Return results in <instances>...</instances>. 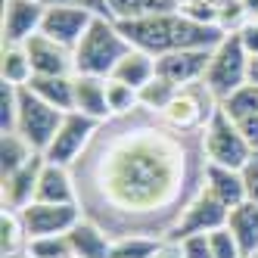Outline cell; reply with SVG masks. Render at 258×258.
<instances>
[{
  "label": "cell",
  "instance_id": "23",
  "mask_svg": "<svg viewBox=\"0 0 258 258\" xmlns=\"http://www.w3.org/2000/svg\"><path fill=\"white\" fill-rule=\"evenodd\" d=\"M227 227L233 230V236L239 239V246H243V252H255L258 249V206L255 202H239L236 209H230L227 215Z\"/></svg>",
  "mask_w": 258,
  "mask_h": 258
},
{
  "label": "cell",
  "instance_id": "10",
  "mask_svg": "<svg viewBox=\"0 0 258 258\" xmlns=\"http://www.w3.org/2000/svg\"><path fill=\"white\" fill-rule=\"evenodd\" d=\"M227 215H230V209L221 206V202L202 187V193L183 209V215L174 224V230L168 233V239H171V243H180V239H187L193 233H212V230L227 224Z\"/></svg>",
  "mask_w": 258,
  "mask_h": 258
},
{
  "label": "cell",
  "instance_id": "11",
  "mask_svg": "<svg viewBox=\"0 0 258 258\" xmlns=\"http://www.w3.org/2000/svg\"><path fill=\"white\" fill-rule=\"evenodd\" d=\"M19 215H22V224L28 230V239L69 233L84 218L78 206H47V202H31Z\"/></svg>",
  "mask_w": 258,
  "mask_h": 258
},
{
  "label": "cell",
  "instance_id": "17",
  "mask_svg": "<svg viewBox=\"0 0 258 258\" xmlns=\"http://www.w3.org/2000/svg\"><path fill=\"white\" fill-rule=\"evenodd\" d=\"M69 243L75 258H112V236L87 218H81L69 230Z\"/></svg>",
  "mask_w": 258,
  "mask_h": 258
},
{
  "label": "cell",
  "instance_id": "4",
  "mask_svg": "<svg viewBox=\"0 0 258 258\" xmlns=\"http://www.w3.org/2000/svg\"><path fill=\"white\" fill-rule=\"evenodd\" d=\"M246 81H249V53L239 44L236 31H230V34H224V41L212 50V62L206 69L202 84L212 90V97L218 103H224L233 90L243 87Z\"/></svg>",
  "mask_w": 258,
  "mask_h": 258
},
{
  "label": "cell",
  "instance_id": "30",
  "mask_svg": "<svg viewBox=\"0 0 258 258\" xmlns=\"http://www.w3.org/2000/svg\"><path fill=\"white\" fill-rule=\"evenodd\" d=\"M28 258H72V243H69V233L59 236H38V239H28Z\"/></svg>",
  "mask_w": 258,
  "mask_h": 258
},
{
  "label": "cell",
  "instance_id": "6",
  "mask_svg": "<svg viewBox=\"0 0 258 258\" xmlns=\"http://www.w3.org/2000/svg\"><path fill=\"white\" fill-rule=\"evenodd\" d=\"M221 103L212 97V90L196 81V84H183L174 90V97L168 100V106L162 109V118L177 131H206L209 118L215 115V109Z\"/></svg>",
  "mask_w": 258,
  "mask_h": 258
},
{
  "label": "cell",
  "instance_id": "7",
  "mask_svg": "<svg viewBox=\"0 0 258 258\" xmlns=\"http://www.w3.org/2000/svg\"><path fill=\"white\" fill-rule=\"evenodd\" d=\"M62 118H66V112L53 109L41 97H34L28 87H19V115H16V131H19L41 156L50 146V140L56 137Z\"/></svg>",
  "mask_w": 258,
  "mask_h": 258
},
{
  "label": "cell",
  "instance_id": "16",
  "mask_svg": "<svg viewBox=\"0 0 258 258\" xmlns=\"http://www.w3.org/2000/svg\"><path fill=\"white\" fill-rule=\"evenodd\" d=\"M44 168V156H34L25 168L13 171L4 177V209H16L22 212L25 206L34 202V190H38V177Z\"/></svg>",
  "mask_w": 258,
  "mask_h": 258
},
{
  "label": "cell",
  "instance_id": "25",
  "mask_svg": "<svg viewBox=\"0 0 258 258\" xmlns=\"http://www.w3.org/2000/svg\"><path fill=\"white\" fill-rule=\"evenodd\" d=\"M0 78L13 87H25L34 78V69L28 62V53L22 44H4V56H0Z\"/></svg>",
  "mask_w": 258,
  "mask_h": 258
},
{
  "label": "cell",
  "instance_id": "28",
  "mask_svg": "<svg viewBox=\"0 0 258 258\" xmlns=\"http://www.w3.org/2000/svg\"><path fill=\"white\" fill-rule=\"evenodd\" d=\"M221 109L233 118V121H243L249 115H258V84H243V87H236L233 94L221 103Z\"/></svg>",
  "mask_w": 258,
  "mask_h": 258
},
{
  "label": "cell",
  "instance_id": "29",
  "mask_svg": "<svg viewBox=\"0 0 258 258\" xmlns=\"http://www.w3.org/2000/svg\"><path fill=\"white\" fill-rule=\"evenodd\" d=\"M106 103H109V118L112 115H127L140 106V94L131 84H121L115 78H106Z\"/></svg>",
  "mask_w": 258,
  "mask_h": 258
},
{
  "label": "cell",
  "instance_id": "40",
  "mask_svg": "<svg viewBox=\"0 0 258 258\" xmlns=\"http://www.w3.org/2000/svg\"><path fill=\"white\" fill-rule=\"evenodd\" d=\"M239 4L246 7V13H249V19H258V0H239Z\"/></svg>",
  "mask_w": 258,
  "mask_h": 258
},
{
  "label": "cell",
  "instance_id": "8",
  "mask_svg": "<svg viewBox=\"0 0 258 258\" xmlns=\"http://www.w3.org/2000/svg\"><path fill=\"white\" fill-rule=\"evenodd\" d=\"M97 127H100L97 118H90L84 112H66L56 137H53L50 146L44 150V159L53 162V165H66V168H72V165L81 159V153L87 150V143L94 140Z\"/></svg>",
  "mask_w": 258,
  "mask_h": 258
},
{
  "label": "cell",
  "instance_id": "37",
  "mask_svg": "<svg viewBox=\"0 0 258 258\" xmlns=\"http://www.w3.org/2000/svg\"><path fill=\"white\" fill-rule=\"evenodd\" d=\"M236 127H239V134H243V140L249 143V150L258 156V115H249L243 121H236Z\"/></svg>",
  "mask_w": 258,
  "mask_h": 258
},
{
  "label": "cell",
  "instance_id": "20",
  "mask_svg": "<svg viewBox=\"0 0 258 258\" xmlns=\"http://www.w3.org/2000/svg\"><path fill=\"white\" fill-rule=\"evenodd\" d=\"M75 112H84L97 121L109 118V103H106V78H90L75 75Z\"/></svg>",
  "mask_w": 258,
  "mask_h": 258
},
{
  "label": "cell",
  "instance_id": "5",
  "mask_svg": "<svg viewBox=\"0 0 258 258\" xmlns=\"http://www.w3.org/2000/svg\"><path fill=\"white\" fill-rule=\"evenodd\" d=\"M202 140H206V156L212 165H224V168H233V171H243L246 165L252 162V150L249 143L239 134L236 121L224 112V109H215V115L209 118L206 131H202Z\"/></svg>",
  "mask_w": 258,
  "mask_h": 258
},
{
  "label": "cell",
  "instance_id": "9",
  "mask_svg": "<svg viewBox=\"0 0 258 258\" xmlns=\"http://www.w3.org/2000/svg\"><path fill=\"white\" fill-rule=\"evenodd\" d=\"M97 16L100 13L87 10V7H75V4H47L41 31L47 34V38L59 41L62 47L75 50V44L84 38V31L90 28V22H94Z\"/></svg>",
  "mask_w": 258,
  "mask_h": 258
},
{
  "label": "cell",
  "instance_id": "18",
  "mask_svg": "<svg viewBox=\"0 0 258 258\" xmlns=\"http://www.w3.org/2000/svg\"><path fill=\"white\" fill-rule=\"evenodd\" d=\"M25 87L59 112H75V75H34Z\"/></svg>",
  "mask_w": 258,
  "mask_h": 258
},
{
  "label": "cell",
  "instance_id": "31",
  "mask_svg": "<svg viewBox=\"0 0 258 258\" xmlns=\"http://www.w3.org/2000/svg\"><path fill=\"white\" fill-rule=\"evenodd\" d=\"M174 84L171 81H165V78H153L150 84H143L140 90H137V94H140V106L143 109H153V112H162V109L165 106H168V100L174 97Z\"/></svg>",
  "mask_w": 258,
  "mask_h": 258
},
{
  "label": "cell",
  "instance_id": "13",
  "mask_svg": "<svg viewBox=\"0 0 258 258\" xmlns=\"http://www.w3.org/2000/svg\"><path fill=\"white\" fill-rule=\"evenodd\" d=\"M28 53V62L34 69V75H75V62H72V50L62 47L59 41L47 38L44 31L31 34L22 44Z\"/></svg>",
  "mask_w": 258,
  "mask_h": 258
},
{
  "label": "cell",
  "instance_id": "46",
  "mask_svg": "<svg viewBox=\"0 0 258 258\" xmlns=\"http://www.w3.org/2000/svg\"><path fill=\"white\" fill-rule=\"evenodd\" d=\"M72 258H75V255H72Z\"/></svg>",
  "mask_w": 258,
  "mask_h": 258
},
{
  "label": "cell",
  "instance_id": "2",
  "mask_svg": "<svg viewBox=\"0 0 258 258\" xmlns=\"http://www.w3.org/2000/svg\"><path fill=\"white\" fill-rule=\"evenodd\" d=\"M118 28L134 50H143L156 59L174 50H215L227 34L218 25H199L187 19L180 10L165 16H150V19H127L118 22Z\"/></svg>",
  "mask_w": 258,
  "mask_h": 258
},
{
  "label": "cell",
  "instance_id": "38",
  "mask_svg": "<svg viewBox=\"0 0 258 258\" xmlns=\"http://www.w3.org/2000/svg\"><path fill=\"white\" fill-rule=\"evenodd\" d=\"M50 4H75V7L94 10V13H100V16H109V13H106V0H50Z\"/></svg>",
  "mask_w": 258,
  "mask_h": 258
},
{
  "label": "cell",
  "instance_id": "36",
  "mask_svg": "<svg viewBox=\"0 0 258 258\" xmlns=\"http://www.w3.org/2000/svg\"><path fill=\"white\" fill-rule=\"evenodd\" d=\"M243 183H246V199L258 206V156H252V162L243 168Z\"/></svg>",
  "mask_w": 258,
  "mask_h": 258
},
{
  "label": "cell",
  "instance_id": "39",
  "mask_svg": "<svg viewBox=\"0 0 258 258\" xmlns=\"http://www.w3.org/2000/svg\"><path fill=\"white\" fill-rule=\"evenodd\" d=\"M153 258H183V249H180V243H171V239H165Z\"/></svg>",
  "mask_w": 258,
  "mask_h": 258
},
{
  "label": "cell",
  "instance_id": "44",
  "mask_svg": "<svg viewBox=\"0 0 258 258\" xmlns=\"http://www.w3.org/2000/svg\"><path fill=\"white\" fill-rule=\"evenodd\" d=\"M246 258H258V249H255V252H249V255H246Z\"/></svg>",
  "mask_w": 258,
  "mask_h": 258
},
{
  "label": "cell",
  "instance_id": "42",
  "mask_svg": "<svg viewBox=\"0 0 258 258\" xmlns=\"http://www.w3.org/2000/svg\"><path fill=\"white\" fill-rule=\"evenodd\" d=\"M4 258H28V252H19V255H4Z\"/></svg>",
  "mask_w": 258,
  "mask_h": 258
},
{
  "label": "cell",
  "instance_id": "14",
  "mask_svg": "<svg viewBox=\"0 0 258 258\" xmlns=\"http://www.w3.org/2000/svg\"><path fill=\"white\" fill-rule=\"evenodd\" d=\"M47 4L34 0H4V44H25L41 31Z\"/></svg>",
  "mask_w": 258,
  "mask_h": 258
},
{
  "label": "cell",
  "instance_id": "24",
  "mask_svg": "<svg viewBox=\"0 0 258 258\" xmlns=\"http://www.w3.org/2000/svg\"><path fill=\"white\" fill-rule=\"evenodd\" d=\"M34 156H41V153L34 150L19 131L0 134V168H4V177L13 174V171H19V168H25Z\"/></svg>",
  "mask_w": 258,
  "mask_h": 258
},
{
  "label": "cell",
  "instance_id": "35",
  "mask_svg": "<svg viewBox=\"0 0 258 258\" xmlns=\"http://www.w3.org/2000/svg\"><path fill=\"white\" fill-rule=\"evenodd\" d=\"M236 38H239V44H243V50L249 53V59L258 56V19H249L243 28L236 31Z\"/></svg>",
  "mask_w": 258,
  "mask_h": 258
},
{
  "label": "cell",
  "instance_id": "3",
  "mask_svg": "<svg viewBox=\"0 0 258 258\" xmlns=\"http://www.w3.org/2000/svg\"><path fill=\"white\" fill-rule=\"evenodd\" d=\"M134 47L127 44L118 22L112 16H97L84 38L72 50V62H75V75H90V78H112L115 66L131 53Z\"/></svg>",
  "mask_w": 258,
  "mask_h": 258
},
{
  "label": "cell",
  "instance_id": "33",
  "mask_svg": "<svg viewBox=\"0 0 258 258\" xmlns=\"http://www.w3.org/2000/svg\"><path fill=\"white\" fill-rule=\"evenodd\" d=\"M180 13L199 25H218V4L212 0H199V4H183Z\"/></svg>",
  "mask_w": 258,
  "mask_h": 258
},
{
  "label": "cell",
  "instance_id": "32",
  "mask_svg": "<svg viewBox=\"0 0 258 258\" xmlns=\"http://www.w3.org/2000/svg\"><path fill=\"white\" fill-rule=\"evenodd\" d=\"M209 246H212V258H246L239 239L233 236V230L227 224L209 233Z\"/></svg>",
  "mask_w": 258,
  "mask_h": 258
},
{
  "label": "cell",
  "instance_id": "21",
  "mask_svg": "<svg viewBox=\"0 0 258 258\" xmlns=\"http://www.w3.org/2000/svg\"><path fill=\"white\" fill-rule=\"evenodd\" d=\"M177 10H180V0H106V13L115 22L150 19V16H165Z\"/></svg>",
  "mask_w": 258,
  "mask_h": 258
},
{
  "label": "cell",
  "instance_id": "43",
  "mask_svg": "<svg viewBox=\"0 0 258 258\" xmlns=\"http://www.w3.org/2000/svg\"><path fill=\"white\" fill-rule=\"evenodd\" d=\"M212 4H218V7H221V4H233V0H212Z\"/></svg>",
  "mask_w": 258,
  "mask_h": 258
},
{
  "label": "cell",
  "instance_id": "19",
  "mask_svg": "<svg viewBox=\"0 0 258 258\" xmlns=\"http://www.w3.org/2000/svg\"><path fill=\"white\" fill-rule=\"evenodd\" d=\"M206 190L227 209H236L239 202H246V183H243V171L224 168V165H212L206 168Z\"/></svg>",
  "mask_w": 258,
  "mask_h": 258
},
{
  "label": "cell",
  "instance_id": "27",
  "mask_svg": "<svg viewBox=\"0 0 258 258\" xmlns=\"http://www.w3.org/2000/svg\"><path fill=\"white\" fill-rule=\"evenodd\" d=\"M165 239L143 236V233H127L112 239V258H153Z\"/></svg>",
  "mask_w": 258,
  "mask_h": 258
},
{
  "label": "cell",
  "instance_id": "22",
  "mask_svg": "<svg viewBox=\"0 0 258 258\" xmlns=\"http://www.w3.org/2000/svg\"><path fill=\"white\" fill-rule=\"evenodd\" d=\"M112 78L121 81V84H131L134 90H140L143 84H150L156 78V56H150V53H143V50H131L115 66Z\"/></svg>",
  "mask_w": 258,
  "mask_h": 258
},
{
  "label": "cell",
  "instance_id": "34",
  "mask_svg": "<svg viewBox=\"0 0 258 258\" xmlns=\"http://www.w3.org/2000/svg\"><path fill=\"white\" fill-rule=\"evenodd\" d=\"M183 258H212V246H209V233H193L187 239H180Z\"/></svg>",
  "mask_w": 258,
  "mask_h": 258
},
{
  "label": "cell",
  "instance_id": "26",
  "mask_svg": "<svg viewBox=\"0 0 258 258\" xmlns=\"http://www.w3.org/2000/svg\"><path fill=\"white\" fill-rule=\"evenodd\" d=\"M0 249H4V255H19L28 249V230L16 209H4V215H0Z\"/></svg>",
  "mask_w": 258,
  "mask_h": 258
},
{
  "label": "cell",
  "instance_id": "1",
  "mask_svg": "<svg viewBox=\"0 0 258 258\" xmlns=\"http://www.w3.org/2000/svg\"><path fill=\"white\" fill-rule=\"evenodd\" d=\"M202 131H177L153 109L100 121L72 165L78 209L109 236L143 233L168 239L183 209L206 187Z\"/></svg>",
  "mask_w": 258,
  "mask_h": 258
},
{
  "label": "cell",
  "instance_id": "41",
  "mask_svg": "<svg viewBox=\"0 0 258 258\" xmlns=\"http://www.w3.org/2000/svg\"><path fill=\"white\" fill-rule=\"evenodd\" d=\"M249 84H258V56L249 59Z\"/></svg>",
  "mask_w": 258,
  "mask_h": 258
},
{
  "label": "cell",
  "instance_id": "15",
  "mask_svg": "<svg viewBox=\"0 0 258 258\" xmlns=\"http://www.w3.org/2000/svg\"><path fill=\"white\" fill-rule=\"evenodd\" d=\"M34 202H47V206H78V187H75L72 168L53 165V162L44 159L38 190H34Z\"/></svg>",
  "mask_w": 258,
  "mask_h": 258
},
{
  "label": "cell",
  "instance_id": "12",
  "mask_svg": "<svg viewBox=\"0 0 258 258\" xmlns=\"http://www.w3.org/2000/svg\"><path fill=\"white\" fill-rule=\"evenodd\" d=\"M209 62H212V50H174L156 59V75L171 81L174 87H183L206 78Z\"/></svg>",
  "mask_w": 258,
  "mask_h": 258
},
{
  "label": "cell",
  "instance_id": "45",
  "mask_svg": "<svg viewBox=\"0 0 258 258\" xmlns=\"http://www.w3.org/2000/svg\"><path fill=\"white\" fill-rule=\"evenodd\" d=\"M34 4H50V0H34Z\"/></svg>",
  "mask_w": 258,
  "mask_h": 258
}]
</instances>
